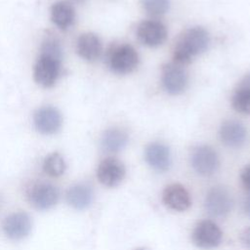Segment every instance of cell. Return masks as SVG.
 I'll return each mask as SVG.
<instances>
[{"instance_id":"obj_1","label":"cell","mask_w":250,"mask_h":250,"mask_svg":"<svg viewBox=\"0 0 250 250\" xmlns=\"http://www.w3.org/2000/svg\"><path fill=\"white\" fill-rule=\"evenodd\" d=\"M209 34L201 26H194L186 30L177 41L174 49V62L183 66L189 63L194 56H197L208 48Z\"/></svg>"},{"instance_id":"obj_2","label":"cell","mask_w":250,"mask_h":250,"mask_svg":"<svg viewBox=\"0 0 250 250\" xmlns=\"http://www.w3.org/2000/svg\"><path fill=\"white\" fill-rule=\"evenodd\" d=\"M106 62L114 73L128 74L137 68L139 55L135 48L129 44L114 45L108 49Z\"/></svg>"},{"instance_id":"obj_3","label":"cell","mask_w":250,"mask_h":250,"mask_svg":"<svg viewBox=\"0 0 250 250\" xmlns=\"http://www.w3.org/2000/svg\"><path fill=\"white\" fill-rule=\"evenodd\" d=\"M61 62L58 58L40 53L33 71L36 83L46 88L53 86L60 75Z\"/></svg>"},{"instance_id":"obj_4","label":"cell","mask_w":250,"mask_h":250,"mask_svg":"<svg viewBox=\"0 0 250 250\" xmlns=\"http://www.w3.org/2000/svg\"><path fill=\"white\" fill-rule=\"evenodd\" d=\"M27 198L29 203L36 209L47 210L58 202L59 190L50 183H35L28 189Z\"/></svg>"},{"instance_id":"obj_5","label":"cell","mask_w":250,"mask_h":250,"mask_svg":"<svg viewBox=\"0 0 250 250\" xmlns=\"http://www.w3.org/2000/svg\"><path fill=\"white\" fill-rule=\"evenodd\" d=\"M222 235L220 228L214 222L204 220L195 226L191 237L196 246L203 249H211L220 244Z\"/></svg>"},{"instance_id":"obj_6","label":"cell","mask_w":250,"mask_h":250,"mask_svg":"<svg viewBox=\"0 0 250 250\" xmlns=\"http://www.w3.org/2000/svg\"><path fill=\"white\" fill-rule=\"evenodd\" d=\"M190 161L194 171L202 176L214 174L219 167L218 154L209 146L195 147L191 153Z\"/></svg>"},{"instance_id":"obj_7","label":"cell","mask_w":250,"mask_h":250,"mask_svg":"<svg viewBox=\"0 0 250 250\" xmlns=\"http://www.w3.org/2000/svg\"><path fill=\"white\" fill-rule=\"evenodd\" d=\"M32 227V222L25 212H15L5 218L2 229L7 237L20 240L26 237Z\"/></svg>"},{"instance_id":"obj_8","label":"cell","mask_w":250,"mask_h":250,"mask_svg":"<svg viewBox=\"0 0 250 250\" xmlns=\"http://www.w3.org/2000/svg\"><path fill=\"white\" fill-rule=\"evenodd\" d=\"M137 36L144 45L157 47L165 42L167 38V29L159 21H144L138 26Z\"/></svg>"},{"instance_id":"obj_9","label":"cell","mask_w":250,"mask_h":250,"mask_svg":"<svg viewBox=\"0 0 250 250\" xmlns=\"http://www.w3.org/2000/svg\"><path fill=\"white\" fill-rule=\"evenodd\" d=\"M232 207V198L228 189L223 187L211 188L205 197V208L214 217L227 215Z\"/></svg>"},{"instance_id":"obj_10","label":"cell","mask_w":250,"mask_h":250,"mask_svg":"<svg viewBox=\"0 0 250 250\" xmlns=\"http://www.w3.org/2000/svg\"><path fill=\"white\" fill-rule=\"evenodd\" d=\"M188 84V75L185 69L175 63H167L162 67V85L165 91L171 95L183 93Z\"/></svg>"},{"instance_id":"obj_11","label":"cell","mask_w":250,"mask_h":250,"mask_svg":"<svg viewBox=\"0 0 250 250\" xmlns=\"http://www.w3.org/2000/svg\"><path fill=\"white\" fill-rule=\"evenodd\" d=\"M33 122L38 132L44 135H52L61 128L62 118L57 108L53 106H43L35 111Z\"/></svg>"},{"instance_id":"obj_12","label":"cell","mask_w":250,"mask_h":250,"mask_svg":"<svg viewBox=\"0 0 250 250\" xmlns=\"http://www.w3.org/2000/svg\"><path fill=\"white\" fill-rule=\"evenodd\" d=\"M125 176V167L123 163L113 157L104 159L98 169L97 177L104 186L115 187L123 180Z\"/></svg>"},{"instance_id":"obj_13","label":"cell","mask_w":250,"mask_h":250,"mask_svg":"<svg viewBox=\"0 0 250 250\" xmlns=\"http://www.w3.org/2000/svg\"><path fill=\"white\" fill-rule=\"evenodd\" d=\"M162 200L168 208L175 211H185L191 204L189 193L179 184L166 187L162 193Z\"/></svg>"},{"instance_id":"obj_14","label":"cell","mask_w":250,"mask_h":250,"mask_svg":"<svg viewBox=\"0 0 250 250\" xmlns=\"http://www.w3.org/2000/svg\"><path fill=\"white\" fill-rule=\"evenodd\" d=\"M245 127L236 120L225 121L220 127L221 141L229 147H239L246 140Z\"/></svg>"},{"instance_id":"obj_15","label":"cell","mask_w":250,"mask_h":250,"mask_svg":"<svg viewBox=\"0 0 250 250\" xmlns=\"http://www.w3.org/2000/svg\"><path fill=\"white\" fill-rule=\"evenodd\" d=\"M146 162L157 171H166L171 165V154L169 148L161 143L149 144L145 152Z\"/></svg>"},{"instance_id":"obj_16","label":"cell","mask_w":250,"mask_h":250,"mask_svg":"<svg viewBox=\"0 0 250 250\" xmlns=\"http://www.w3.org/2000/svg\"><path fill=\"white\" fill-rule=\"evenodd\" d=\"M102 42L98 35L92 32L83 33L79 36L76 43L77 54L84 60L96 61L102 53Z\"/></svg>"},{"instance_id":"obj_17","label":"cell","mask_w":250,"mask_h":250,"mask_svg":"<svg viewBox=\"0 0 250 250\" xmlns=\"http://www.w3.org/2000/svg\"><path fill=\"white\" fill-rule=\"evenodd\" d=\"M65 197L70 206L77 210H83L92 203L94 193L90 186L86 184H77L67 189Z\"/></svg>"},{"instance_id":"obj_18","label":"cell","mask_w":250,"mask_h":250,"mask_svg":"<svg viewBox=\"0 0 250 250\" xmlns=\"http://www.w3.org/2000/svg\"><path fill=\"white\" fill-rule=\"evenodd\" d=\"M51 18L61 29L68 28L74 21L75 12L72 5L66 1H59L52 6Z\"/></svg>"},{"instance_id":"obj_19","label":"cell","mask_w":250,"mask_h":250,"mask_svg":"<svg viewBox=\"0 0 250 250\" xmlns=\"http://www.w3.org/2000/svg\"><path fill=\"white\" fill-rule=\"evenodd\" d=\"M128 143L127 133L119 128H110L102 136V147L108 152H117L125 147Z\"/></svg>"},{"instance_id":"obj_20","label":"cell","mask_w":250,"mask_h":250,"mask_svg":"<svg viewBox=\"0 0 250 250\" xmlns=\"http://www.w3.org/2000/svg\"><path fill=\"white\" fill-rule=\"evenodd\" d=\"M43 170L47 175L51 177H60L64 173L65 170V162L63 157L58 152L49 154L44 159Z\"/></svg>"},{"instance_id":"obj_21","label":"cell","mask_w":250,"mask_h":250,"mask_svg":"<svg viewBox=\"0 0 250 250\" xmlns=\"http://www.w3.org/2000/svg\"><path fill=\"white\" fill-rule=\"evenodd\" d=\"M231 104L236 111L250 115V91L237 87L232 95Z\"/></svg>"},{"instance_id":"obj_22","label":"cell","mask_w":250,"mask_h":250,"mask_svg":"<svg viewBox=\"0 0 250 250\" xmlns=\"http://www.w3.org/2000/svg\"><path fill=\"white\" fill-rule=\"evenodd\" d=\"M144 10L150 16L164 15L170 7V0H142Z\"/></svg>"},{"instance_id":"obj_23","label":"cell","mask_w":250,"mask_h":250,"mask_svg":"<svg viewBox=\"0 0 250 250\" xmlns=\"http://www.w3.org/2000/svg\"><path fill=\"white\" fill-rule=\"evenodd\" d=\"M41 54L49 55L62 60V49L59 40L54 36H46L41 45Z\"/></svg>"},{"instance_id":"obj_24","label":"cell","mask_w":250,"mask_h":250,"mask_svg":"<svg viewBox=\"0 0 250 250\" xmlns=\"http://www.w3.org/2000/svg\"><path fill=\"white\" fill-rule=\"evenodd\" d=\"M241 181L243 186L250 190V165L246 166L241 173Z\"/></svg>"},{"instance_id":"obj_25","label":"cell","mask_w":250,"mask_h":250,"mask_svg":"<svg viewBox=\"0 0 250 250\" xmlns=\"http://www.w3.org/2000/svg\"><path fill=\"white\" fill-rule=\"evenodd\" d=\"M241 243L248 249H250V227L246 228L240 234Z\"/></svg>"},{"instance_id":"obj_26","label":"cell","mask_w":250,"mask_h":250,"mask_svg":"<svg viewBox=\"0 0 250 250\" xmlns=\"http://www.w3.org/2000/svg\"><path fill=\"white\" fill-rule=\"evenodd\" d=\"M238 88H241V89H245V90H248L250 91V72L247 73L240 81V83L238 84L237 86Z\"/></svg>"},{"instance_id":"obj_27","label":"cell","mask_w":250,"mask_h":250,"mask_svg":"<svg viewBox=\"0 0 250 250\" xmlns=\"http://www.w3.org/2000/svg\"><path fill=\"white\" fill-rule=\"evenodd\" d=\"M244 211L248 217H250V196H248L244 202Z\"/></svg>"},{"instance_id":"obj_28","label":"cell","mask_w":250,"mask_h":250,"mask_svg":"<svg viewBox=\"0 0 250 250\" xmlns=\"http://www.w3.org/2000/svg\"><path fill=\"white\" fill-rule=\"evenodd\" d=\"M74 2H76V3H83V2H85V0H73Z\"/></svg>"},{"instance_id":"obj_29","label":"cell","mask_w":250,"mask_h":250,"mask_svg":"<svg viewBox=\"0 0 250 250\" xmlns=\"http://www.w3.org/2000/svg\"><path fill=\"white\" fill-rule=\"evenodd\" d=\"M136 250H146V249H144V248H139V249H136Z\"/></svg>"},{"instance_id":"obj_30","label":"cell","mask_w":250,"mask_h":250,"mask_svg":"<svg viewBox=\"0 0 250 250\" xmlns=\"http://www.w3.org/2000/svg\"><path fill=\"white\" fill-rule=\"evenodd\" d=\"M0 205H1V202H0Z\"/></svg>"}]
</instances>
